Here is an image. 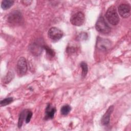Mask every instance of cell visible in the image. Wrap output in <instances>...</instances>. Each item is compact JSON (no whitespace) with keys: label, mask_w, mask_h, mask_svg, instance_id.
Instances as JSON below:
<instances>
[{"label":"cell","mask_w":131,"mask_h":131,"mask_svg":"<svg viewBox=\"0 0 131 131\" xmlns=\"http://www.w3.org/2000/svg\"><path fill=\"white\" fill-rule=\"evenodd\" d=\"M105 16L110 24L113 26L117 25L119 22V17L115 6H111L107 10Z\"/></svg>","instance_id":"obj_1"},{"label":"cell","mask_w":131,"mask_h":131,"mask_svg":"<svg viewBox=\"0 0 131 131\" xmlns=\"http://www.w3.org/2000/svg\"><path fill=\"white\" fill-rule=\"evenodd\" d=\"M95 28L96 30L102 34H108L111 32V28L107 25L103 16H100L98 19Z\"/></svg>","instance_id":"obj_2"},{"label":"cell","mask_w":131,"mask_h":131,"mask_svg":"<svg viewBox=\"0 0 131 131\" xmlns=\"http://www.w3.org/2000/svg\"><path fill=\"white\" fill-rule=\"evenodd\" d=\"M85 16L82 12H77L74 14L71 17L70 21L72 25L76 26H80L84 22Z\"/></svg>","instance_id":"obj_3"},{"label":"cell","mask_w":131,"mask_h":131,"mask_svg":"<svg viewBox=\"0 0 131 131\" xmlns=\"http://www.w3.org/2000/svg\"><path fill=\"white\" fill-rule=\"evenodd\" d=\"M22 20V15L18 11H13L8 16L7 21L11 24L17 25L20 23Z\"/></svg>","instance_id":"obj_4"},{"label":"cell","mask_w":131,"mask_h":131,"mask_svg":"<svg viewBox=\"0 0 131 131\" xmlns=\"http://www.w3.org/2000/svg\"><path fill=\"white\" fill-rule=\"evenodd\" d=\"M17 72L19 76L24 75L27 71V63L26 59L24 57H20L17 63Z\"/></svg>","instance_id":"obj_5"},{"label":"cell","mask_w":131,"mask_h":131,"mask_svg":"<svg viewBox=\"0 0 131 131\" xmlns=\"http://www.w3.org/2000/svg\"><path fill=\"white\" fill-rule=\"evenodd\" d=\"M48 35L50 39L57 41L62 37L63 32L61 30L56 27H52L49 30Z\"/></svg>","instance_id":"obj_6"},{"label":"cell","mask_w":131,"mask_h":131,"mask_svg":"<svg viewBox=\"0 0 131 131\" xmlns=\"http://www.w3.org/2000/svg\"><path fill=\"white\" fill-rule=\"evenodd\" d=\"M118 12L123 18H127L130 14V7L128 4H121L118 7Z\"/></svg>","instance_id":"obj_7"},{"label":"cell","mask_w":131,"mask_h":131,"mask_svg":"<svg viewBox=\"0 0 131 131\" xmlns=\"http://www.w3.org/2000/svg\"><path fill=\"white\" fill-rule=\"evenodd\" d=\"M97 47L102 51H106L111 46V41L107 39L99 38L97 41Z\"/></svg>","instance_id":"obj_8"},{"label":"cell","mask_w":131,"mask_h":131,"mask_svg":"<svg viewBox=\"0 0 131 131\" xmlns=\"http://www.w3.org/2000/svg\"><path fill=\"white\" fill-rule=\"evenodd\" d=\"M113 110L114 106L113 105L110 106L108 107V108L107 109V110L106 111V112L105 113V114L103 115L101 118V122L102 125H106L109 123L110 120V116L112 113L113 112Z\"/></svg>","instance_id":"obj_9"},{"label":"cell","mask_w":131,"mask_h":131,"mask_svg":"<svg viewBox=\"0 0 131 131\" xmlns=\"http://www.w3.org/2000/svg\"><path fill=\"white\" fill-rule=\"evenodd\" d=\"M56 108L54 106L51 105V104H48L46 109V118L52 119L54 116Z\"/></svg>","instance_id":"obj_10"},{"label":"cell","mask_w":131,"mask_h":131,"mask_svg":"<svg viewBox=\"0 0 131 131\" xmlns=\"http://www.w3.org/2000/svg\"><path fill=\"white\" fill-rule=\"evenodd\" d=\"M14 2L12 0H3L1 3V7L3 10H7L13 5Z\"/></svg>","instance_id":"obj_11"},{"label":"cell","mask_w":131,"mask_h":131,"mask_svg":"<svg viewBox=\"0 0 131 131\" xmlns=\"http://www.w3.org/2000/svg\"><path fill=\"white\" fill-rule=\"evenodd\" d=\"M31 50L33 53L32 54H35V55H37L41 52V47L38 43H34L32 45Z\"/></svg>","instance_id":"obj_12"},{"label":"cell","mask_w":131,"mask_h":131,"mask_svg":"<svg viewBox=\"0 0 131 131\" xmlns=\"http://www.w3.org/2000/svg\"><path fill=\"white\" fill-rule=\"evenodd\" d=\"M28 112H27L26 110H24L20 114L19 119H18V127L20 128L21 126V125L23 124V122L24 120L25 119V117L26 116Z\"/></svg>","instance_id":"obj_13"},{"label":"cell","mask_w":131,"mask_h":131,"mask_svg":"<svg viewBox=\"0 0 131 131\" xmlns=\"http://www.w3.org/2000/svg\"><path fill=\"white\" fill-rule=\"evenodd\" d=\"M71 108L69 105H64L60 109V113L63 116L67 115L70 112Z\"/></svg>","instance_id":"obj_14"},{"label":"cell","mask_w":131,"mask_h":131,"mask_svg":"<svg viewBox=\"0 0 131 131\" xmlns=\"http://www.w3.org/2000/svg\"><path fill=\"white\" fill-rule=\"evenodd\" d=\"M80 67L82 69V73H81V75L82 77H84L88 73V67L87 64L84 62H82L80 63Z\"/></svg>","instance_id":"obj_15"},{"label":"cell","mask_w":131,"mask_h":131,"mask_svg":"<svg viewBox=\"0 0 131 131\" xmlns=\"http://www.w3.org/2000/svg\"><path fill=\"white\" fill-rule=\"evenodd\" d=\"M14 77V74L12 72H8L5 77L4 78V82L5 83H9Z\"/></svg>","instance_id":"obj_16"},{"label":"cell","mask_w":131,"mask_h":131,"mask_svg":"<svg viewBox=\"0 0 131 131\" xmlns=\"http://www.w3.org/2000/svg\"><path fill=\"white\" fill-rule=\"evenodd\" d=\"M13 98L12 97H8V98H6L3 100H2L1 102H0V104L1 106H5L9 104H10V103H11L13 101Z\"/></svg>","instance_id":"obj_17"},{"label":"cell","mask_w":131,"mask_h":131,"mask_svg":"<svg viewBox=\"0 0 131 131\" xmlns=\"http://www.w3.org/2000/svg\"><path fill=\"white\" fill-rule=\"evenodd\" d=\"M43 48L46 50L47 54L49 56H50L51 57H54V56L55 52L52 49H51L50 48H49V47H48L47 46H44Z\"/></svg>","instance_id":"obj_18"},{"label":"cell","mask_w":131,"mask_h":131,"mask_svg":"<svg viewBox=\"0 0 131 131\" xmlns=\"http://www.w3.org/2000/svg\"><path fill=\"white\" fill-rule=\"evenodd\" d=\"M32 112L31 111H28V113H27V114L26 115V122L27 123H29L32 118Z\"/></svg>","instance_id":"obj_19"},{"label":"cell","mask_w":131,"mask_h":131,"mask_svg":"<svg viewBox=\"0 0 131 131\" xmlns=\"http://www.w3.org/2000/svg\"><path fill=\"white\" fill-rule=\"evenodd\" d=\"M87 37H88L87 34L85 33V32H83L82 33L80 34L78 37V38H79V39L82 40V38H84V39H86Z\"/></svg>","instance_id":"obj_20"},{"label":"cell","mask_w":131,"mask_h":131,"mask_svg":"<svg viewBox=\"0 0 131 131\" xmlns=\"http://www.w3.org/2000/svg\"><path fill=\"white\" fill-rule=\"evenodd\" d=\"M24 5H26V6H28L30 5L31 4V3L32 2V1H22L21 2Z\"/></svg>","instance_id":"obj_21"}]
</instances>
